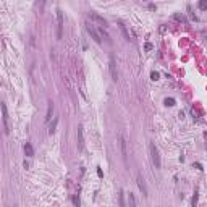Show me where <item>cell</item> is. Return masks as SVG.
Segmentation results:
<instances>
[{
	"label": "cell",
	"mask_w": 207,
	"mask_h": 207,
	"mask_svg": "<svg viewBox=\"0 0 207 207\" xmlns=\"http://www.w3.org/2000/svg\"><path fill=\"white\" fill-rule=\"evenodd\" d=\"M149 152H150V160L155 165V168H160L162 167V160H160V154H159V149L154 142L149 144Z\"/></svg>",
	"instance_id": "1"
},
{
	"label": "cell",
	"mask_w": 207,
	"mask_h": 207,
	"mask_svg": "<svg viewBox=\"0 0 207 207\" xmlns=\"http://www.w3.org/2000/svg\"><path fill=\"white\" fill-rule=\"evenodd\" d=\"M86 31H87V34H89L97 44L102 42V37H101V34H99V29H97V26H95L94 23H89V21H86Z\"/></svg>",
	"instance_id": "2"
},
{
	"label": "cell",
	"mask_w": 207,
	"mask_h": 207,
	"mask_svg": "<svg viewBox=\"0 0 207 207\" xmlns=\"http://www.w3.org/2000/svg\"><path fill=\"white\" fill-rule=\"evenodd\" d=\"M0 109H2V120H3V126H5V133H10V115H8V109H7L5 102L0 104Z\"/></svg>",
	"instance_id": "3"
},
{
	"label": "cell",
	"mask_w": 207,
	"mask_h": 207,
	"mask_svg": "<svg viewBox=\"0 0 207 207\" xmlns=\"http://www.w3.org/2000/svg\"><path fill=\"white\" fill-rule=\"evenodd\" d=\"M62 32H63V13L60 8H57V37L62 39Z\"/></svg>",
	"instance_id": "4"
},
{
	"label": "cell",
	"mask_w": 207,
	"mask_h": 207,
	"mask_svg": "<svg viewBox=\"0 0 207 207\" xmlns=\"http://www.w3.org/2000/svg\"><path fill=\"white\" fill-rule=\"evenodd\" d=\"M89 18L92 21H95V23H99L101 24V28H107V20L104 16H101L99 13H95V12H89Z\"/></svg>",
	"instance_id": "5"
},
{
	"label": "cell",
	"mask_w": 207,
	"mask_h": 207,
	"mask_svg": "<svg viewBox=\"0 0 207 207\" xmlns=\"http://www.w3.org/2000/svg\"><path fill=\"white\" fill-rule=\"evenodd\" d=\"M118 142H120V149H121V155H123V160L126 162V157H128V154H126V139H125L123 133H120V134H118Z\"/></svg>",
	"instance_id": "6"
},
{
	"label": "cell",
	"mask_w": 207,
	"mask_h": 207,
	"mask_svg": "<svg viewBox=\"0 0 207 207\" xmlns=\"http://www.w3.org/2000/svg\"><path fill=\"white\" fill-rule=\"evenodd\" d=\"M109 70H110V75H112V79H113V81H118L117 63H115V58H113V57H110V62H109Z\"/></svg>",
	"instance_id": "7"
},
{
	"label": "cell",
	"mask_w": 207,
	"mask_h": 207,
	"mask_svg": "<svg viewBox=\"0 0 207 207\" xmlns=\"http://www.w3.org/2000/svg\"><path fill=\"white\" fill-rule=\"evenodd\" d=\"M76 136H78V149L83 150L84 147V136H83V126H78V131H76Z\"/></svg>",
	"instance_id": "8"
},
{
	"label": "cell",
	"mask_w": 207,
	"mask_h": 207,
	"mask_svg": "<svg viewBox=\"0 0 207 207\" xmlns=\"http://www.w3.org/2000/svg\"><path fill=\"white\" fill-rule=\"evenodd\" d=\"M138 186H139V189H141V193H142V196H147L149 193H147V186H146V181H144V178H142V175H138Z\"/></svg>",
	"instance_id": "9"
},
{
	"label": "cell",
	"mask_w": 207,
	"mask_h": 207,
	"mask_svg": "<svg viewBox=\"0 0 207 207\" xmlns=\"http://www.w3.org/2000/svg\"><path fill=\"white\" fill-rule=\"evenodd\" d=\"M52 115H54V104L49 102V105H47V113H46V123H49L52 120Z\"/></svg>",
	"instance_id": "10"
},
{
	"label": "cell",
	"mask_w": 207,
	"mask_h": 207,
	"mask_svg": "<svg viewBox=\"0 0 207 207\" xmlns=\"http://www.w3.org/2000/svg\"><path fill=\"white\" fill-rule=\"evenodd\" d=\"M23 149H24V154L28 155V157H32V155H34V149H32V146H31L29 142H26V144H24Z\"/></svg>",
	"instance_id": "11"
},
{
	"label": "cell",
	"mask_w": 207,
	"mask_h": 207,
	"mask_svg": "<svg viewBox=\"0 0 207 207\" xmlns=\"http://www.w3.org/2000/svg\"><path fill=\"white\" fill-rule=\"evenodd\" d=\"M128 207H138V204H136V197L133 193H129L128 196Z\"/></svg>",
	"instance_id": "12"
},
{
	"label": "cell",
	"mask_w": 207,
	"mask_h": 207,
	"mask_svg": "<svg viewBox=\"0 0 207 207\" xmlns=\"http://www.w3.org/2000/svg\"><path fill=\"white\" fill-rule=\"evenodd\" d=\"M123 189H120V193H118V204H120V207H126L125 206V196H123Z\"/></svg>",
	"instance_id": "13"
},
{
	"label": "cell",
	"mask_w": 207,
	"mask_h": 207,
	"mask_svg": "<svg viewBox=\"0 0 207 207\" xmlns=\"http://www.w3.org/2000/svg\"><path fill=\"white\" fill-rule=\"evenodd\" d=\"M57 125H58V118H54L52 125L49 126V134H54V133H55V128H57Z\"/></svg>",
	"instance_id": "14"
},
{
	"label": "cell",
	"mask_w": 207,
	"mask_h": 207,
	"mask_svg": "<svg viewBox=\"0 0 207 207\" xmlns=\"http://www.w3.org/2000/svg\"><path fill=\"white\" fill-rule=\"evenodd\" d=\"M118 26H120V29H121V32H123L125 39H126V40H129V34H128V31H126V26H125L123 23H120Z\"/></svg>",
	"instance_id": "15"
},
{
	"label": "cell",
	"mask_w": 207,
	"mask_h": 207,
	"mask_svg": "<svg viewBox=\"0 0 207 207\" xmlns=\"http://www.w3.org/2000/svg\"><path fill=\"white\" fill-rule=\"evenodd\" d=\"M165 105H167V107H173V105H175V99H172V97L165 99Z\"/></svg>",
	"instance_id": "16"
},
{
	"label": "cell",
	"mask_w": 207,
	"mask_h": 207,
	"mask_svg": "<svg viewBox=\"0 0 207 207\" xmlns=\"http://www.w3.org/2000/svg\"><path fill=\"white\" fill-rule=\"evenodd\" d=\"M191 202H193V207L197 206V189L194 191V196H193V201H191Z\"/></svg>",
	"instance_id": "17"
},
{
	"label": "cell",
	"mask_w": 207,
	"mask_h": 207,
	"mask_svg": "<svg viewBox=\"0 0 207 207\" xmlns=\"http://www.w3.org/2000/svg\"><path fill=\"white\" fill-rule=\"evenodd\" d=\"M199 8H201V10H206V8H207V2H206V0L199 2Z\"/></svg>",
	"instance_id": "18"
},
{
	"label": "cell",
	"mask_w": 207,
	"mask_h": 207,
	"mask_svg": "<svg viewBox=\"0 0 207 207\" xmlns=\"http://www.w3.org/2000/svg\"><path fill=\"white\" fill-rule=\"evenodd\" d=\"M150 78H152L154 81H157L159 79V73L157 71H152V73H150Z\"/></svg>",
	"instance_id": "19"
},
{
	"label": "cell",
	"mask_w": 207,
	"mask_h": 207,
	"mask_svg": "<svg viewBox=\"0 0 207 207\" xmlns=\"http://www.w3.org/2000/svg\"><path fill=\"white\" fill-rule=\"evenodd\" d=\"M73 202H75L76 207H79V197H78V196H73Z\"/></svg>",
	"instance_id": "20"
}]
</instances>
